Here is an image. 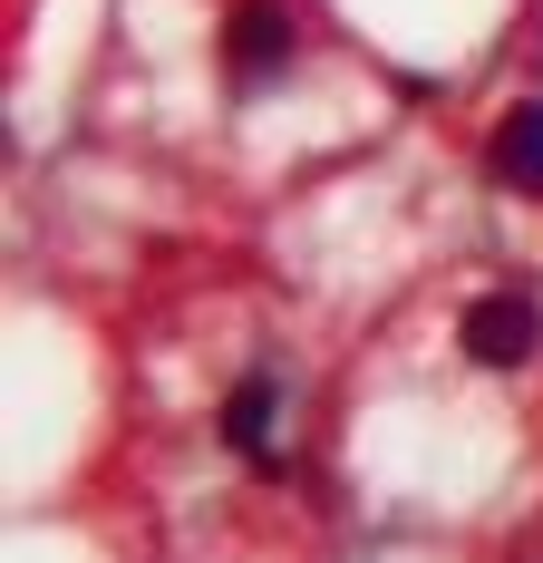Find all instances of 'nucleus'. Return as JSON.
I'll use <instances>...</instances> for the list:
<instances>
[{
    "label": "nucleus",
    "instance_id": "obj_1",
    "mask_svg": "<svg viewBox=\"0 0 543 563\" xmlns=\"http://www.w3.org/2000/svg\"><path fill=\"white\" fill-rule=\"evenodd\" d=\"M543 350V311L524 291H486V301H466V360L476 369H524Z\"/></svg>",
    "mask_w": 543,
    "mask_h": 563
},
{
    "label": "nucleus",
    "instance_id": "obj_2",
    "mask_svg": "<svg viewBox=\"0 0 543 563\" xmlns=\"http://www.w3.org/2000/svg\"><path fill=\"white\" fill-rule=\"evenodd\" d=\"M223 40H233V78H253V88H263L272 68H291V49H301V30H291V10H272V0H243Z\"/></svg>",
    "mask_w": 543,
    "mask_h": 563
},
{
    "label": "nucleus",
    "instance_id": "obj_3",
    "mask_svg": "<svg viewBox=\"0 0 543 563\" xmlns=\"http://www.w3.org/2000/svg\"><path fill=\"white\" fill-rule=\"evenodd\" d=\"M223 438L253 456V466H281L272 456V379H243V389L223 398Z\"/></svg>",
    "mask_w": 543,
    "mask_h": 563
},
{
    "label": "nucleus",
    "instance_id": "obj_4",
    "mask_svg": "<svg viewBox=\"0 0 543 563\" xmlns=\"http://www.w3.org/2000/svg\"><path fill=\"white\" fill-rule=\"evenodd\" d=\"M495 175L543 195V108H514L505 126H495Z\"/></svg>",
    "mask_w": 543,
    "mask_h": 563
}]
</instances>
